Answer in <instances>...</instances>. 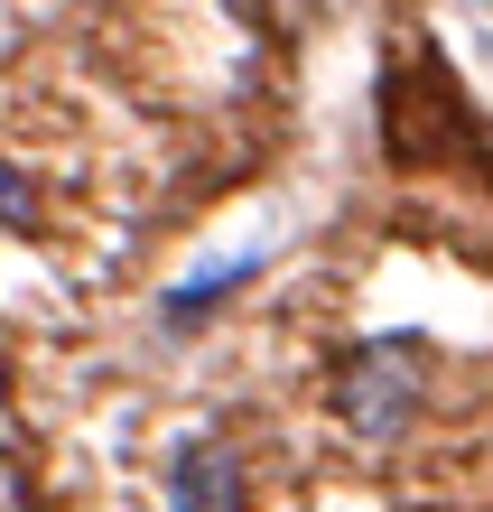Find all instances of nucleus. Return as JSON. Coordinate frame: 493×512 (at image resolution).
<instances>
[{
	"mask_svg": "<svg viewBox=\"0 0 493 512\" xmlns=\"http://www.w3.org/2000/svg\"><path fill=\"white\" fill-rule=\"evenodd\" d=\"M252 270H261V261L242 252V261H224V270H214V280H187V289L168 298V326H196L205 308H224V289H242V280H252Z\"/></svg>",
	"mask_w": 493,
	"mask_h": 512,
	"instance_id": "nucleus-4",
	"label": "nucleus"
},
{
	"mask_svg": "<svg viewBox=\"0 0 493 512\" xmlns=\"http://www.w3.org/2000/svg\"><path fill=\"white\" fill-rule=\"evenodd\" d=\"M419 345H363L345 373H335V419H345L354 438H373V447H391L400 429H410L419 419Z\"/></svg>",
	"mask_w": 493,
	"mask_h": 512,
	"instance_id": "nucleus-2",
	"label": "nucleus"
},
{
	"mask_svg": "<svg viewBox=\"0 0 493 512\" xmlns=\"http://www.w3.org/2000/svg\"><path fill=\"white\" fill-rule=\"evenodd\" d=\"M382 149H391V168H428V159H456V149H484V122L466 112L438 47L391 56V75H382Z\"/></svg>",
	"mask_w": 493,
	"mask_h": 512,
	"instance_id": "nucleus-1",
	"label": "nucleus"
},
{
	"mask_svg": "<svg viewBox=\"0 0 493 512\" xmlns=\"http://www.w3.org/2000/svg\"><path fill=\"white\" fill-rule=\"evenodd\" d=\"M168 512H252L242 457L224 438H177V457H168Z\"/></svg>",
	"mask_w": 493,
	"mask_h": 512,
	"instance_id": "nucleus-3",
	"label": "nucleus"
},
{
	"mask_svg": "<svg viewBox=\"0 0 493 512\" xmlns=\"http://www.w3.org/2000/svg\"><path fill=\"white\" fill-rule=\"evenodd\" d=\"M0 233H38V177L19 159H0Z\"/></svg>",
	"mask_w": 493,
	"mask_h": 512,
	"instance_id": "nucleus-5",
	"label": "nucleus"
}]
</instances>
